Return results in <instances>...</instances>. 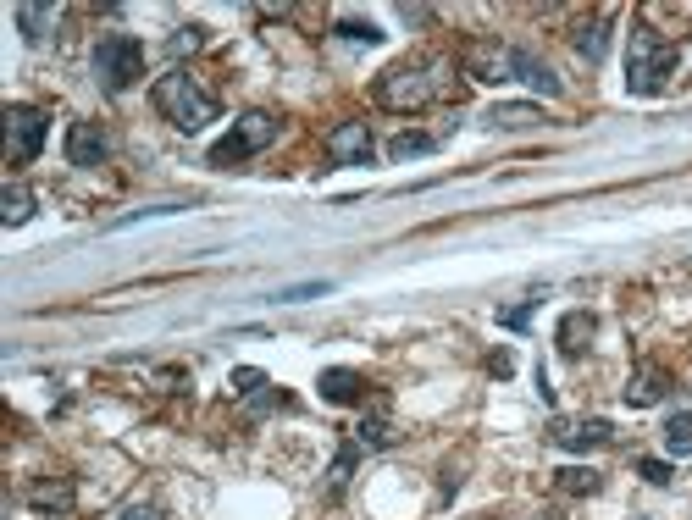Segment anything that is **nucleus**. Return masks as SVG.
<instances>
[{
	"mask_svg": "<svg viewBox=\"0 0 692 520\" xmlns=\"http://www.w3.org/2000/svg\"><path fill=\"white\" fill-rule=\"evenodd\" d=\"M449 95V61H399L377 78V100L388 111H421Z\"/></svg>",
	"mask_w": 692,
	"mask_h": 520,
	"instance_id": "nucleus-1",
	"label": "nucleus"
},
{
	"mask_svg": "<svg viewBox=\"0 0 692 520\" xmlns=\"http://www.w3.org/2000/svg\"><path fill=\"white\" fill-rule=\"evenodd\" d=\"M670 72H676V45L665 34H654V28H632V39H626V89L654 100L665 95Z\"/></svg>",
	"mask_w": 692,
	"mask_h": 520,
	"instance_id": "nucleus-2",
	"label": "nucleus"
},
{
	"mask_svg": "<svg viewBox=\"0 0 692 520\" xmlns=\"http://www.w3.org/2000/svg\"><path fill=\"white\" fill-rule=\"evenodd\" d=\"M150 100H156V111L172 122V128H183V133H200L205 122H216V95H205L183 67H172L167 78H156Z\"/></svg>",
	"mask_w": 692,
	"mask_h": 520,
	"instance_id": "nucleus-3",
	"label": "nucleus"
},
{
	"mask_svg": "<svg viewBox=\"0 0 692 520\" xmlns=\"http://www.w3.org/2000/svg\"><path fill=\"white\" fill-rule=\"evenodd\" d=\"M272 139H277V117L272 111H250V117H239L227 128V139L211 144V166H239L250 155H261Z\"/></svg>",
	"mask_w": 692,
	"mask_h": 520,
	"instance_id": "nucleus-4",
	"label": "nucleus"
},
{
	"mask_svg": "<svg viewBox=\"0 0 692 520\" xmlns=\"http://www.w3.org/2000/svg\"><path fill=\"white\" fill-rule=\"evenodd\" d=\"M95 72H100V83H106L111 95H122V89L144 72V45L133 34H106L95 45Z\"/></svg>",
	"mask_w": 692,
	"mask_h": 520,
	"instance_id": "nucleus-5",
	"label": "nucleus"
},
{
	"mask_svg": "<svg viewBox=\"0 0 692 520\" xmlns=\"http://www.w3.org/2000/svg\"><path fill=\"white\" fill-rule=\"evenodd\" d=\"M45 150V111L39 106H6V155L17 166Z\"/></svg>",
	"mask_w": 692,
	"mask_h": 520,
	"instance_id": "nucleus-6",
	"label": "nucleus"
},
{
	"mask_svg": "<svg viewBox=\"0 0 692 520\" xmlns=\"http://www.w3.org/2000/svg\"><path fill=\"white\" fill-rule=\"evenodd\" d=\"M371 128L366 122H338L333 133H327V161L333 166H366L371 161Z\"/></svg>",
	"mask_w": 692,
	"mask_h": 520,
	"instance_id": "nucleus-7",
	"label": "nucleus"
},
{
	"mask_svg": "<svg viewBox=\"0 0 692 520\" xmlns=\"http://www.w3.org/2000/svg\"><path fill=\"white\" fill-rule=\"evenodd\" d=\"M554 443L571 454H587V449H604V443H615V426L609 421H554Z\"/></svg>",
	"mask_w": 692,
	"mask_h": 520,
	"instance_id": "nucleus-8",
	"label": "nucleus"
},
{
	"mask_svg": "<svg viewBox=\"0 0 692 520\" xmlns=\"http://www.w3.org/2000/svg\"><path fill=\"white\" fill-rule=\"evenodd\" d=\"M111 155V139L95 128V122H72L67 128V161L72 166H100Z\"/></svg>",
	"mask_w": 692,
	"mask_h": 520,
	"instance_id": "nucleus-9",
	"label": "nucleus"
},
{
	"mask_svg": "<svg viewBox=\"0 0 692 520\" xmlns=\"http://www.w3.org/2000/svg\"><path fill=\"white\" fill-rule=\"evenodd\" d=\"M510 78H521L526 89H537V95H549V100L565 89V83L549 72V61H537L532 50H510Z\"/></svg>",
	"mask_w": 692,
	"mask_h": 520,
	"instance_id": "nucleus-10",
	"label": "nucleus"
},
{
	"mask_svg": "<svg viewBox=\"0 0 692 520\" xmlns=\"http://www.w3.org/2000/svg\"><path fill=\"white\" fill-rule=\"evenodd\" d=\"M316 388H322L327 404H360V399H366V377H360V371H349V366H327Z\"/></svg>",
	"mask_w": 692,
	"mask_h": 520,
	"instance_id": "nucleus-11",
	"label": "nucleus"
},
{
	"mask_svg": "<svg viewBox=\"0 0 692 520\" xmlns=\"http://www.w3.org/2000/svg\"><path fill=\"white\" fill-rule=\"evenodd\" d=\"M593 332H598L593 310H571V316L560 321V332H554V343H560V355H565V360H576V355H587Z\"/></svg>",
	"mask_w": 692,
	"mask_h": 520,
	"instance_id": "nucleus-12",
	"label": "nucleus"
},
{
	"mask_svg": "<svg viewBox=\"0 0 692 520\" xmlns=\"http://www.w3.org/2000/svg\"><path fill=\"white\" fill-rule=\"evenodd\" d=\"M665 393H670V377L654 371V366H643L632 382H626V404H632V410H648V404H659Z\"/></svg>",
	"mask_w": 692,
	"mask_h": 520,
	"instance_id": "nucleus-13",
	"label": "nucleus"
},
{
	"mask_svg": "<svg viewBox=\"0 0 692 520\" xmlns=\"http://www.w3.org/2000/svg\"><path fill=\"white\" fill-rule=\"evenodd\" d=\"M554 487H560V493H571V498H593L598 487H604V476H598L593 465H565V471L554 476Z\"/></svg>",
	"mask_w": 692,
	"mask_h": 520,
	"instance_id": "nucleus-14",
	"label": "nucleus"
},
{
	"mask_svg": "<svg viewBox=\"0 0 692 520\" xmlns=\"http://www.w3.org/2000/svg\"><path fill=\"white\" fill-rule=\"evenodd\" d=\"M28 504H34L39 515H67L72 509V482H39L34 493H28Z\"/></svg>",
	"mask_w": 692,
	"mask_h": 520,
	"instance_id": "nucleus-15",
	"label": "nucleus"
},
{
	"mask_svg": "<svg viewBox=\"0 0 692 520\" xmlns=\"http://www.w3.org/2000/svg\"><path fill=\"white\" fill-rule=\"evenodd\" d=\"M355 443H360V449H394V443H399V432H394V426H388V415H366V421H360L355 426Z\"/></svg>",
	"mask_w": 692,
	"mask_h": 520,
	"instance_id": "nucleus-16",
	"label": "nucleus"
},
{
	"mask_svg": "<svg viewBox=\"0 0 692 520\" xmlns=\"http://www.w3.org/2000/svg\"><path fill=\"white\" fill-rule=\"evenodd\" d=\"M543 111L537 106H493L488 111V128H504V133H521V128H537Z\"/></svg>",
	"mask_w": 692,
	"mask_h": 520,
	"instance_id": "nucleus-17",
	"label": "nucleus"
},
{
	"mask_svg": "<svg viewBox=\"0 0 692 520\" xmlns=\"http://www.w3.org/2000/svg\"><path fill=\"white\" fill-rule=\"evenodd\" d=\"M432 150H438V139H432V133H416V128L388 139V155H394V161H416V155H432Z\"/></svg>",
	"mask_w": 692,
	"mask_h": 520,
	"instance_id": "nucleus-18",
	"label": "nucleus"
},
{
	"mask_svg": "<svg viewBox=\"0 0 692 520\" xmlns=\"http://www.w3.org/2000/svg\"><path fill=\"white\" fill-rule=\"evenodd\" d=\"M0 216H6V227H23L28 216H34V194H28L23 183H6V194H0Z\"/></svg>",
	"mask_w": 692,
	"mask_h": 520,
	"instance_id": "nucleus-19",
	"label": "nucleus"
},
{
	"mask_svg": "<svg viewBox=\"0 0 692 520\" xmlns=\"http://www.w3.org/2000/svg\"><path fill=\"white\" fill-rule=\"evenodd\" d=\"M576 50H582L587 61H604V50H609V23H587V28H576Z\"/></svg>",
	"mask_w": 692,
	"mask_h": 520,
	"instance_id": "nucleus-20",
	"label": "nucleus"
},
{
	"mask_svg": "<svg viewBox=\"0 0 692 520\" xmlns=\"http://www.w3.org/2000/svg\"><path fill=\"white\" fill-rule=\"evenodd\" d=\"M17 28H23L28 45H39L45 28H50V6H17Z\"/></svg>",
	"mask_w": 692,
	"mask_h": 520,
	"instance_id": "nucleus-21",
	"label": "nucleus"
},
{
	"mask_svg": "<svg viewBox=\"0 0 692 520\" xmlns=\"http://www.w3.org/2000/svg\"><path fill=\"white\" fill-rule=\"evenodd\" d=\"M665 449L670 454H692V410L687 415H670V421H665Z\"/></svg>",
	"mask_w": 692,
	"mask_h": 520,
	"instance_id": "nucleus-22",
	"label": "nucleus"
},
{
	"mask_svg": "<svg viewBox=\"0 0 692 520\" xmlns=\"http://www.w3.org/2000/svg\"><path fill=\"white\" fill-rule=\"evenodd\" d=\"M338 39H349V45H382V28L366 23V17H344V23H338Z\"/></svg>",
	"mask_w": 692,
	"mask_h": 520,
	"instance_id": "nucleus-23",
	"label": "nucleus"
},
{
	"mask_svg": "<svg viewBox=\"0 0 692 520\" xmlns=\"http://www.w3.org/2000/svg\"><path fill=\"white\" fill-rule=\"evenodd\" d=\"M227 382H233V393H239V399H255V393H261V388H272L261 366H239V371H233V377H227Z\"/></svg>",
	"mask_w": 692,
	"mask_h": 520,
	"instance_id": "nucleus-24",
	"label": "nucleus"
},
{
	"mask_svg": "<svg viewBox=\"0 0 692 520\" xmlns=\"http://www.w3.org/2000/svg\"><path fill=\"white\" fill-rule=\"evenodd\" d=\"M327 277H316V283H294V288H283V294H277V305H305V299H322L327 294Z\"/></svg>",
	"mask_w": 692,
	"mask_h": 520,
	"instance_id": "nucleus-25",
	"label": "nucleus"
},
{
	"mask_svg": "<svg viewBox=\"0 0 692 520\" xmlns=\"http://www.w3.org/2000/svg\"><path fill=\"white\" fill-rule=\"evenodd\" d=\"M637 476L654 482V487H670V482H676V465H670V460H637Z\"/></svg>",
	"mask_w": 692,
	"mask_h": 520,
	"instance_id": "nucleus-26",
	"label": "nucleus"
},
{
	"mask_svg": "<svg viewBox=\"0 0 692 520\" xmlns=\"http://www.w3.org/2000/svg\"><path fill=\"white\" fill-rule=\"evenodd\" d=\"M532 310H537V299H526V305H510V310H499V327L526 332V327H532Z\"/></svg>",
	"mask_w": 692,
	"mask_h": 520,
	"instance_id": "nucleus-27",
	"label": "nucleus"
},
{
	"mask_svg": "<svg viewBox=\"0 0 692 520\" xmlns=\"http://www.w3.org/2000/svg\"><path fill=\"white\" fill-rule=\"evenodd\" d=\"M355 460H360V443H344V449H338V460H333V487H344V482H349Z\"/></svg>",
	"mask_w": 692,
	"mask_h": 520,
	"instance_id": "nucleus-28",
	"label": "nucleus"
},
{
	"mask_svg": "<svg viewBox=\"0 0 692 520\" xmlns=\"http://www.w3.org/2000/svg\"><path fill=\"white\" fill-rule=\"evenodd\" d=\"M205 45V28H183L178 39H172V56H183V50H200Z\"/></svg>",
	"mask_w": 692,
	"mask_h": 520,
	"instance_id": "nucleus-29",
	"label": "nucleus"
},
{
	"mask_svg": "<svg viewBox=\"0 0 692 520\" xmlns=\"http://www.w3.org/2000/svg\"><path fill=\"white\" fill-rule=\"evenodd\" d=\"M488 371H493V377H510V371H515V355H510V349H493V355H488Z\"/></svg>",
	"mask_w": 692,
	"mask_h": 520,
	"instance_id": "nucleus-30",
	"label": "nucleus"
},
{
	"mask_svg": "<svg viewBox=\"0 0 692 520\" xmlns=\"http://www.w3.org/2000/svg\"><path fill=\"white\" fill-rule=\"evenodd\" d=\"M117 520H161V509L156 504H122Z\"/></svg>",
	"mask_w": 692,
	"mask_h": 520,
	"instance_id": "nucleus-31",
	"label": "nucleus"
}]
</instances>
